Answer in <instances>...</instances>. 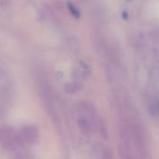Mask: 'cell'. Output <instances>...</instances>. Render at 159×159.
<instances>
[{"mask_svg": "<svg viewBox=\"0 0 159 159\" xmlns=\"http://www.w3.org/2000/svg\"><path fill=\"white\" fill-rule=\"evenodd\" d=\"M24 141L28 144H33L37 141L39 138V132L38 129L33 125H27L25 126L22 129V132L20 133Z\"/></svg>", "mask_w": 159, "mask_h": 159, "instance_id": "1", "label": "cell"}, {"mask_svg": "<svg viewBox=\"0 0 159 159\" xmlns=\"http://www.w3.org/2000/svg\"><path fill=\"white\" fill-rule=\"evenodd\" d=\"M78 126L81 132L84 135H90L93 130L92 120L86 116H82L78 118Z\"/></svg>", "mask_w": 159, "mask_h": 159, "instance_id": "2", "label": "cell"}, {"mask_svg": "<svg viewBox=\"0 0 159 159\" xmlns=\"http://www.w3.org/2000/svg\"><path fill=\"white\" fill-rule=\"evenodd\" d=\"M119 154L122 159H133L131 149L129 146V142H122L118 146Z\"/></svg>", "mask_w": 159, "mask_h": 159, "instance_id": "3", "label": "cell"}, {"mask_svg": "<svg viewBox=\"0 0 159 159\" xmlns=\"http://www.w3.org/2000/svg\"><path fill=\"white\" fill-rule=\"evenodd\" d=\"M65 89H66V92L68 93V94H76V93L80 92L83 89V86L79 82L74 81V82L66 84Z\"/></svg>", "mask_w": 159, "mask_h": 159, "instance_id": "4", "label": "cell"}, {"mask_svg": "<svg viewBox=\"0 0 159 159\" xmlns=\"http://www.w3.org/2000/svg\"><path fill=\"white\" fill-rule=\"evenodd\" d=\"M148 111L150 115L156 117L159 114V103L158 102H152L149 105L148 107Z\"/></svg>", "mask_w": 159, "mask_h": 159, "instance_id": "5", "label": "cell"}, {"mask_svg": "<svg viewBox=\"0 0 159 159\" xmlns=\"http://www.w3.org/2000/svg\"><path fill=\"white\" fill-rule=\"evenodd\" d=\"M67 8L70 11V13L75 17V18H80V16H81V13H80L79 10L71 3H67Z\"/></svg>", "mask_w": 159, "mask_h": 159, "instance_id": "6", "label": "cell"}, {"mask_svg": "<svg viewBox=\"0 0 159 159\" xmlns=\"http://www.w3.org/2000/svg\"><path fill=\"white\" fill-rule=\"evenodd\" d=\"M98 128H99V130H100V133H101L102 137H103L104 139H107V138H108L107 129H106V126H105L104 123H103L101 120L98 121Z\"/></svg>", "mask_w": 159, "mask_h": 159, "instance_id": "7", "label": "cell"}, {"mask_svg": "<svg viewBox=\"0 0 159 159\" xmlns=\"http://www.w3.org/2000/svg\"><path fill=\"white\" fill-rule=\"evenodd\" d=\"M102 158L103 159H112V152L110 148H103Z\"/></svg>", "mask_w": 159, "mask_h": 159, "instance_id": "8", "label": "cell"}]
</instances>
